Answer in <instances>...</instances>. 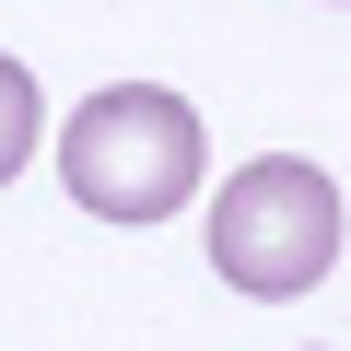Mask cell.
I'll return each instance as SVG.
<instances>
[{"instance_id":"obj_1","label":"cell","mask_w":351,"mask_h":351,"mask_svg":"<svg viewBox=\"0 0 351 351\" xmlns=\"http://www.w3.org/2000/svg\"><path fill=\"white\" fill-rule=\"evenodd\" d=\"M59 176H71V199L94 223H164V211H188V188H199V117H188V94H164V82L82 94V117L59 129Z\"/></svg>"},{"instance_id":"obj_2","label":"cell","mask_w":351,"mask_h":351,"mask_svg":"<svg viewBox=\"0 0 351 351\" xmlns=\"http://www.w3.org/2000/svg\"><path fill=\"white\" fill-rule=\"evenodd\" d=\"M199 223H211V269H223L234 293H258V304L328 281V258H339V188H328L304 152H258V164H234L223 199H211Z\"/></svg>"},{"instance_id":"obj_3","label":"cell","mask_w":351,"mask_h":351,"mask_svg":"<svg viewBox=\"0 0 351 351\" xmlns=\"http://www.w3.org/2000/svg\"><path fill=\"white\" fill-rule=\"evenodd\" d=\"M36 129H47V106H36V71H24V59H0V188L24 176Z\"/></svg>"}]
</instances>
